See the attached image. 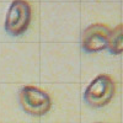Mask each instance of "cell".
Returning <instances> with one entry per match:
<instances>
[{"label": "cell", "mask_w": 123, "mask_h": 123, "mask_svg": "<svg viewBox=\"0 0 123 123\" xmlns=\"http://www.w3.org/2000/svg\"><path fill=\"white\" fill-rule=\"evenodd\" d=\"M116 92L115 81L106 74L97 75L87 85L84 92V101L92 108H101L110 104Z\"/></svg>", "instance_id": "obj_1"}, {"label": "cell", "mask_w": 123, "mask_h": 123, "mask_svg": "<svg viewBox=\"0 0 123 123\" xmlns=\"http://www.w3.org/2000/svg\"><path fill=\"white\" fill-rule=\"evenodd\" d=\"M111 30L102 24L90 25L81 35V47L87 53L101 52L107 48Z\"/></svg>", "instance_id": "obj_4"}, {"label": "cell", "mask_w": 123, "mask_h": 123, "mask_svg": "<svg viewBox=\"0 0 123 123\" xmlns=\"http://www.w3.org/2000/svg\"><path fill=\"white\" fill-rule=\"evenodd\" d=\"M32 9L26 0H14L5 17V31L11 36H20L28 28Z\"/></svg>", "instance_id": "obj_3"}, {"label": "cell", "mask_w": 123, "mask_h": 123, "mask_svg": "<svg viewBox=\"0 0 123 123\" xmlns=\"http://www.w3.org/2000/svg\"><path fill=\"white\" fill-rule=\"evenodd\" d=\"M18 101L26 113L36 117H41L48 113L52 107V98L47 92L31 85L20 89Z\"/></svg>", "instance_id": "obj_2"}, {"label": "cell", "mask_w": 123, "mask_h": 123, "mask_svg": "<svg viewBox=\"0 0 123 123\" xmlns=\"http://www.w3.org/2000/svg\"><path fill=\"white\" fill-rule=\"evenodd\" d=\"M97 123H101V122H97Z\"/></svg>", "instance_id": "obj_6"}, {"label": "cell", "mask_w": 123, "mask_h": 123, "mask_svg": "<svg viewBox=\"0 0 123 123\" xmlns=\"http://www.w3.org/2000/svg\"><path fill=\"white\" fill-rule=\"evenodd\" d=\"M107 48L112 54L123 53V24L111 30Z\"/></svg>", "instance_id": "obj_5"}]
</instances>
